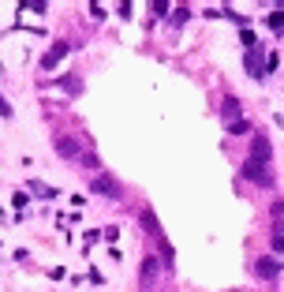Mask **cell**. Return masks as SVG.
Returning a JSON list of instances; mask_svg holds the SVG:
<instances>
[{"label":"cell","instance_id":"5b68a950","mask_svg":"<svg viewBox=\"0 0 284 292\" xmlns=\"http://www.w3.org/2000/svg\"><path fill=\"white\" fill-rule=\"evenodd\" d=\"M53 146H56V154H60V157H82V146L75 143L71 135H56Z\"/></svg>","mask_w":284,"mask_h":292},{"label":"cell","instance_id":"7a4b0ae2","mask_svg":"<svg viewBox=\"0 0 284 292\" xmlns=\"http://www.w3.org/2000/svg\"><path fill=\"white\" fill-rule=\"evenodd\" d=\"M90 191H93V195H109V199H120V184L112 180L109 173L93 176V180H90Z\"/></svg>","mask_w":284,"mask_h":292},{"label":"cell","instance_id":"8fae6325","mask_svg":"<svg viewBox=\"0 0 284 292\" xmlns=\"http://www.w3.org/2000/svg\"><path fill=\"white\" fill-rule=\"evenodd\" d=\"M224 131H228V135H247V131H251V124H247V120L240 116V120H232V124L224 128Z\"/></svg>","mask_w":284,"mask_h":292},{"label":"cell","instance_id":"ba28073f","mask_svg":"<svg viewBox=\"0 0 284 292\" xmlns=\"http://www.w3.org/2000/svg\"><path fill=\"white\" fill-rule=\"evenodd\" d=\"M258 64H262V53L251 49V53H247V75H251V79H262V68H258Z\"/></svg>","mask_w":284,"mask_h":292},{"label":"cell","instance_id":"e0dca14e","mask_svg":"<svg viewBox=\"0 0 284 292\" xmlns=\"http://www.w3.org/2000/svg\"><path fill=\"white\" fill-rule=\"evenodd\" d=\"M82 165H86V169H98L101 161H98V157H93V154H82Z\"/></svg>","mask_w":284,"mask_h":292},{"label":"cell","instance_id":"4fadbf2b","mask_svg":"<svg viewBox=\"0 0 284 292\" xmlns=\"http://www.w3.org/2000/svg\"><path fill=\"white\" fill-rule=\"evenodd\" d=\"M269 251L284 255V232H273V236H269Z\"/></svg>","mask_w":284,"mask_h":292},{"label":"cell","instance_id":"52a82bcc","mask_svg":"<svg viewBox=\"0 0 284 292\" xmlns=\"http://www.w3.org/2000/svg\"><path fill=\"white\" fill-rule=\"evenodd\" d=\"M64 56H68V45H64V41H56V45H53V49H49V53H45V56H41V68H45V71H53V68H56V64H60V60H64Z\"/></svg>","mask_w":284,"mask_h":292},{"label":"cell","instance_id":"2e32d148","mask_svg":"<svg viewBox=\"0 0 284 292\" xmlns=\"http://www.w3.org/2000/svg\"><path fill=\"white\" fill-rule=\"evenodd\" d=\"M90 15L93 19H105V4H90Z\"/></svg>","mask_w":284,"mask_h":292},{"label":"cell","instance_id":"9a60e30c","mask_svg":"<svg viewBox=\"0 0 284 292\" xmlns=\"http://www.w3.org/2000/svg\"><path fill=\"white\" fill-rule=\"evenodd\" d=\"M150 8H154V15H168V8H172V4H165V0H154Z\"/></svg>","mask_w":284,"mask_h":292},{"label":"cell","instance_id":"30bf717a","mask_svg":"<svg viewBox=\"0 0 284 292\" xmlns=\"http://www.w3.org/2000/svg\"><path fill=\"white\" fill-rule=\"evenodd\" d=\"M221 112H224L228 124H232V120H240V101H235V98H224V101H221Z\"/></svg>","mask_w":284,"mask_h":292},{"label":"cell","instance_id":"d6986e66","mask_svg":"<svg viewBox=\"0 0 284 292\" xmlns=\"http://www.w3.org/2000/svg\"><path fill=\"white\" fill-rule=\"evenodd\" d=\"M0 116H12V105H8L4 98H0Z\"/></svg>","mask_w":284,"mask_h":292},{"label":"cell","instance_id":"7c38bea8","mask_svg":"<svg viewBox=\"0 0 284 292\" xmlns=\"http://www.w3.org/2000/svg\"><path fill=\"white\" fill-rule=\"evenodd\" d=\"M19 12H37V15H45V12H49V4H45V0H30V4H19Z\"/></svg>","mask_w":284,"mask_h":292},{"label":"cell","instance_id":"277c9868","mask_svg":"<svg viewBox=\"0 0 284 292\" xmlns=\"http://www.w3.org/2000/svg\"><path fill=\"white\" fill-rule=\"evenodd\" d=\"M269 157H273V146H269V139H266V135H254V143H251V161H262V165H269Z\"/></svg>","mask_w":284,"mask_h":292},{"label":"cell","instance_id":"ac0fdd59","mask_svg":"<svg viewBox=\"0 0 284 292\" xmlns=\"http://www.w3.org/2000/svg\"><path fill=\"white\" fill-rule=\"evenodd\" d=\"M240 41L247 45V49H254V34H251V30H243V34H240Z\"/></svg>","mask_w":284,"mask_h":292},{"label":"cell","instance_id":"8992f818","mask_svg":"<svg viewBox=\"0 0 284 292\" xmlns=\"http://www.w3.org/2000/svg\"><path fill=\"white\" fill-rule=\"evenodd\" d=\"M157 274H161V262H157L154 255H146V259H142V288H150V285H154Z\"/></svg>","mask_w":284,"mask_h":292},{"label":"cell","instance_id":"6da1fadb","mask_svg":"<svg viewBox=\"0 0 284 292\" xmlns=\"http://www.w3.org/2000/svg\"><path fill=\"white\" fill-rule=\"evenodd\" d=\"M240 176H243V180H254V184H262V187H269V184H273V180H269V169L262 165V161H251V157L243 161Z\"/></svg>","mask_w":284,"mask_h":292},{"label":"cell","instance_id":"5bb4252c","mask_svg":"<svg viewBox=\"0 0 284 292\" xmlns=\"http://www.w3.org/2000/svg\"><path fill=\"white\" fill-rule=\"evenodd\" d=\"M266 23H269V26H284V4H280L273 15H266Z\"/></svg>","mask_w":284,"mask_h":292},{"label":"cell","instance_id":"3957f363","mask_svg":"<svg viewBox=\"0 0 284 292\" xmlns=\"http://www.w3.org/2000/svg\"><path fill=\"white\" fill-rule=\"evenodd\" d=\"M277 274H280V262L277 259H269V255L254 259V277H258V281H273Z\"/></svg>","mask_w":284,"mask_h":292},{"label":"cell","instance_id":"9c48e42d","mask_svg":"<svg viewBox=\"0 0 284 292\" xmlns=\"http://www.w3.org/2000/svg\"><path fill=\"white\" fill-rule=\"evenodd\" d=\"M60 87L68 90L71 98H79V94H82V79H79V75H64V79H60Z\"/></svg>","mask_w":284,"mask_h":292}]
</instances>
